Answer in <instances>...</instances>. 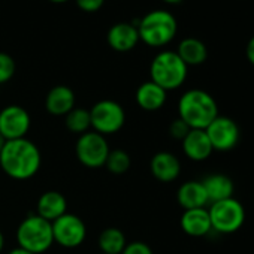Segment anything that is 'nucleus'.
<instances>
[{
	"label": "nucleus",
	"instance_id": "obj_16",
	"mask_svg": "<svg viewBox=\"0 0 254 254\" xmlns=\"http://www.w3.org/2000/svg\"><path fill=\"white\" fill-rule=\"evenodd\" d=\"M75 108V93L67 85L53 87L45 97V109L54 117H64Z\"/></svg>",
	"mask_w": 254,
	"mask_h": 254
},
{
	"label": "nucleus",
	"instance_id": "obj_19",
	"mask_svg": "<svg viewBox=\"0 0 254 254\" xmlns=\"http://www.w3.org/2000/svg\"><path fill=\"white\" fill-rule=\"evenodd\" d=\"M177 200L183 209L206 208L208 196L202 186V181H186L177 191Z\"/></svg>",
	"mask_w": 254,
	"mask_h": 254
},
{
	"label": "nucleus",
	"instance_id": "obj_12",
	"mask_svg": "<svg viewBox=\"0 0 254 254\" xmlns=\"http://www.w3.org/2000/svg\"><path fill=\"white\" fill-rule=\"evenodd\" d=\"M106 41L108 45L117 53L132 51L139 42L138 27L133 23H117L108 30Z\"/></svg>",
	"mask_w": 254,
	"mask_h": 254
},
{
	"label": "nucleus",
	"instance_id": "obj_29",
	"mask_svg": "<svg viewBox=\"0 0 254 254\" xmlns=\"http://www.w3.org/2000/svg\"><path fill=\"white\" fill-rule=\"evenodd\" d=\"M245 56H247V60L254 66V36L248 41L247 44V48H245Z\"/></svg>",
	"mask_w": 254,
	"mask_h": 254
},
{
	"label": "nucleus",
	"instance_id": "obj_6",
	"mask_svg": "<svg viewBox=\"0 0 254 254\" xmlns=\"http://www.w3.org/2000/svg\"><path fill=\"white\" fill-rule=\"evenodd\" d=\"M208 214L212 230L221 235L238 232L244 226L247 218L244 205L235 197L211 203L208 208Z\"/></svg>",
	"mask_w": 254,
	"mask_h": 254
},
{
	"label": "nucleus",
	"instance_id": "obj_28",
	"mask_svg": "<svg viewBox=\"0 0 254 254\" xmlns=\"http://www.w3.org/2000/svg\"><path fill=\"white\" fill-rule=\"evenodd\" d=\"M75 3L81 11L93 14V12H97L103 6L105 0H75Z\"/></svg>",
	"mask_w": 254,
	"mask_h": 254
},
{
	"label": "nucleus",
	"instance_id": "obj_26",
	"mask_svg": "<svg viewBox=\"0 0 254 254\" xmlns=\"http://www.w3.org/2000/svg\"><path fill=\"white\" fill-rule=\"evenodd\" d=\"M190 132V127L181 120V118H175L172 120V123L169 124V135L174 138V139H178V141H183L187 133Z\"/></svg>",
	"mask_w": 254,
	"mask_h": 254
},
{
	"label": "nucleus",
	"instance_id": "obj_30",
	"mask_svg": "<svg viewBox=\"0 0 254 254\" xmlns=\"http://www.w3.org/2000/svg\"><path fill=\"white\" fill-rule=\"evenodd\" d=\"M8 254H32V253H30V251H27V250H24V248L17 247V248H12Z\"/></svg>",
	"mask_w": 254,
	"mask_h": 254
},
{
	"label": "nucleus",
	"instance_id": "obj_22",
	"mask_svg": "<svg viewBox=\"0 0 254 254\" xmlns=\"http://www.w3.org/2000/svg\"><path fill=\"white\" fill-rule=\"evenodd\" d=\"M127 241L124 233L117 227H106L100 232L97 245L103 254H121Z\"/></svg>",
	"mask_w": 254,
	"mask_h": 254
},
{
	"label": "nucleus",
	"instance_id": "obj_17",
	"mask_svg": "<svg viewBox=\"0 0 254 254\" xmlns=\"http://www.w3.org/2000/svg\"><path fill=\"white\" fill-rule=\"evenodd\" d=\"M135 99L141 109L147 112H156L165 106L166 99H168V91L150 79V81L142 82L138 87Z\"/></svg>",
	"mask_w": 254,
	"mask_h": 254
},
{
	"label": "nucleus",
	"instance_id": "obj_10",
	"mask_svg": "<svg viewBox=\"0 0 254 254\" xmlns=\"http://www.w3.org/2000/svg\"><path fill=\"white\" fill-rule=\"evenodd\" d=\"M205 132L214 151H230L238 145L241 138V130L236 121L224 115H217Z\"/></svg>",
	"mask_w": 254,
	"mask_h": 254
},
{
	"label": "nucleus",
	"instance_id": "obj_2",
	"mask_svg": "<svg viewBox=\"0 0 254 254\" xmlns=\"http://www.w3.org/2000/svg\"><path fill=\"white\" fill-rule=\"evenodd\" d=\"M217 115L218 105L205 90H187L178 100V118H181L190 129L205 130Z\"/></svg>",
	"mask_w": 254,
	"mask_h": 254
},
{
	"label": "nucleus",
	"instance_id": "obj_25",
	"mask_svg": "<svg viewBox=\"0 0 254 254\" xmlns=\"http://www.w3.org/2000/svg\"><path fill=\"white\" fill-rule=\"evenodd\" d=\"M17 70L15 60L6 54V53H0V85L9 82Z\"/></svg>",
	"mask_w": 254,
	"mask_h": 254
},
{
	"label": "nucleus",
	"instance_id": "obj_31",
	"mask_svg": "<svg viewBox=\"0 0 254 254\" xmlns=\"http://www.w3.org/2000/svg\"><path fill=\"white\" fill-rule=\"evenodd\" d=\"M3 247H5V235L0 230V253L3 251Z\"/></svg>",
	"mask_w": 254,
	"mask_h": 254
},
{
	"label": "nucleus",
	"instance_id": "obj_34",
	"mask_svg": "<svg viewBox=\"0 0 254 254\" xmlns=\"http://www.w3.org/2000/svg\"><path fill=\"white\" fill-rule=\"evenodd\" d=\"M50 2H53V3H66V2H69V0H50Z\"/></svg>",
	"mask_w": 254,
	"mask_h": 254
},
{
	"label": "nucleus",
	"instance_id": "obj_5",
	"mask_svg": "<svg viewBox=\"0 0 254 254\" xmlns=\"http://www.w3.org/2000/svg\"><path fill=\"white\" fill-rule=\"evenodd\" d=\"M17 242L20 248H24L32 254L47 253L54 244L51 223L38 214L27 215L17 229Z\"/></svg>",
	"mask_w": 254,
	"mask_h": 254
},
{
	"label": "nucleus",
	"instance_id": "obj_18",
	"mask_svg": "<svg viewBox=\"0 0 254 254\" xmlns=\"http://www.w3.org/2000/svg\"><path fill=\"white\" fill-rule=\"evenodd\" d=\"M67 212V200L66 197L56 190H48L42 193L36 203V214L44 220L53 223L59 217Z\"/></svg>",
	"mask_w": 254,
	"mask_h": 254
},
{
	"label": "nucleus",
	"instance_id": "obj_21",
	"mask_svg": "<svg viewBox=\"0 0 254 254\" xmlns=\"http://www.w3.org/2000/svg\"><path fill=\"white\" fill-rule=\"evenodd\" d=\"M177 54L189 66H199L208 59L206 45L197 38H186L178 44Z\"/></svg>",
	"mask_w": 254,
	"mask_h": 254
},
{
	"label": "nucleus",
	"instance_id": "obj_23",
	"mask_svg": "<svg viewBox=\"0 0 254 254\" xmlns=\"http://www.w3.org/2000/svg\"><path fill=\"white\" fill-rule=\"evenodd\" d=\"M64 124L67 130L76 135H82L91 129V120H90V111L84 108H73L67 115H64Z\"/></svg>",
	"mask_w": 254,
	"mask_h": 254
},
{
	"label": "nucleus",
	"instance_id": "obj_14",
	"mask_svg": "<svg viewBox=\"0 0 254 254\" xmlns=\"http://www.w3.org/2000/svg\"><path fill=\"white\" fill-rule=\"evenodd\" d=\"M181 147L184 156L193 162H205L214 151L206 132L200 129H190L187 136L181 141Z\"/></svg>",
	"mask_w": 254,
	"mask_h": 254
},
{
	"label": "nucleus",
	"instance_id": "obj_32",
	"mask_svg": "<svg viewBox=\"0 0 254 254\" xmlns=\"http://www.w3.org/2000/svg\"><path fill=\"white\" fill-rule=\"evenodd\" d=\"M163 2L168 3V5H177V3L183 2V0H163Z\"/></svg>",
	"mask_w": 254,
	"mask_h": 254
},
{
	"label": "nucleus",
	"instance_id": "obj_35",
	"mask_svg": "<svg viewBox=\"0 0 254 254\" xmlns=\"http://www.w3.org/2000/svg\"><path fill=\"white\" fill-rule=\"evenodd\" d=\"M100 254H103V253H100Z\"/></svg>",
	"mask_w": 254,
	"mask_h": 254
},
{
	"label": "nucleus",
	"instance_id": "obj_24",
	"mask_svg": "<svg viewBox=\"0 0 254 254\" xmlns=\"http://www.w3.org/2000/svg\"><path fill=\"white\" fill-rule=\"evenodd\" d=\"M132 166V159L129 153L124 150H111L109 156L105 162V168L114 175H123Z\"/></svg>",
	"mask_w": 254,
	"mask_h": 254
},
{
	"label": "nucleus",
	"instance_id": "obj_11",
	"mask_svg": "<svg viewBox=\"0 0 254 254\" xmlns=\"http://www.w3.org/2000/svg\"><path fill=\"white\" fill-rule=\"evenodd\" d=\"M30 126V114L20 105H9L0 111V135L6 141L26 138Z\"/></svg>",
	"mask_w": 254,
	"mask_h": 254
},
{
	"label": "nucleus",
	"instance_id": "obj_20",
	"mask_svg": "<svg viewBox=\"0 0 254 254\" xmlns=\"http://www.w3.org/2000/svg\"><path fill=\"white\" fill-rule=\"evenodd\" d=\"M202 186L206 191L209 203L233 197L235 193V184L232 178L224 174H211L205 177L202 180Z\"/></svg>",
	"mask_w": 254,
	"mask_h": 254
},
{
	"label": "nucleus",
	"instance_id": "obj_15",
	"mask_svg": "<svg viewBox=\"0 0 254 254\" xmlns=\"http://www.w3.org/2000/svg\"><path fill=\"white\" fill-rule=\"evenodd\" d=\"M180 224L183 232L193 238H202L206 236L209 232H212L208 208L184 209L180 218Z\"/></svg>",
	"mask_w": 254,
	"mask_h": 254
},
{
	"label": "nucleus",
	"instance_id": "obj_33",
	"mask_svg": "<svg viewBox=\"0 0 254 254\" xmlns=\"http://www.w3.org/2000/svg\"><path fill=\"white\" fill-rule=\"evenodd\" d=\"M5 144H6V139L2 135H0V151H2V148L5 147Z\"/></svg>",
	"mask_w": 254,
	"mask_h": 254
},
{
	"label": "nucleus",
	"instance_id": "obj_7",
	"mask_svg": "<svg viewBox=\"0 0 254 254\" xmlns=\"http://www.w3.org/2000/svg\"><path fill=\"white\" fill-rule=\"evenodd\" d=\"M90 120L93 132L108 136L120 132L126 124L124 108L111 99L99 100L90 109Z\"/></svg>",
	"mask_w": 254,
	"mask_h": 254
},
{
	"label": "nucleus",
	"instance_id": "obj_8",
	"mask_svg": "<svg viewBox=\"0 0 254 254\" xmlns=\"http://www.w3.org/2000/svg\"><path fill=\"white\" fill-rule=\"evenodd\" d=\"M109 151L111 148L106 141V136L99 135L93 130L79 135L75 145V153L79 163L90 169H97L105 166Z\"/></svg>",
	"mask_w": 254,
	"mask_h": 254
},
{
	"label": "nucleus",
	"instance_id": "obj_9",
	"mask_svg": "<svg viewBox=\"0 0 254 254\" xmlns=\"http://www.w3.org/2000/svg\"><path fill=\"white\" fill-rule=\"evenodd\" d=\"M54 244L63 248H76L87 238V226L84 220L75 214H63L51 223Z\"/></svg>",
	"mask_w": 254,
	"mask_h": 254
},
{
	"label": "nucleus",
	"instance_id": "obj_1",
	"mask_svg": "<svg viewBox=\"0 0 254 254\" xmlns=\"http://www.w3.org/2000/svg\"><path fill=\"white\" fill-rule=\"evenodd\" d=\"M42 163V156L35 142L27 138L6 141L0 151V168L12 180L24 181L33 178Z\"/></svg>",
	"mask_w": 254,
	"mask_h": 254
},
{
	"label": "nucleus",
	"instance_id": "obj_13",
	"mask_svg": "<svg viewBox=\"0 0 254 254\" xmlns=\"http://www.w3.org/2000/svg\"><path fill=\"white\" fill-rule=\"evenodd\" d=\"M150 171L157 181L172 183L181 174V162L175 154L169 151H160L151 157Z\"/></svg>",
	"mask_w": 254,
	"mask_h": 254
},
{
	"label": "nucleus",
	"instance_id": "obj_27",
	"mask_svg": "<svg viewBox=\"0 0 254 254\" xmlns=\"http://www.w3.org/2000/svg\"><path fill=\"white\" fill-rule=\"evenodd\" d=\"M121 254H153V250L148 244L142 241H133V242L126 244Z\"/></svg>",
	"mask_w": 254,
	"mask_h": 254
},
{
	"label": "nucleus",
	"instance_id": "obj_4",
	"mask_svg": "<svg viewBox=\"0 0 254 254\" xmlns=\"http://www.w3.org/2000/svg\"><path fill=\"white\" fill-rule=\"evenodd\" d=\"M189 75L187 64L180 59L177 51H160L150 64V78L166 91L180 88Z\"/></svg>",
	"mask_w": 254,
	"mask_h": 254
},
{
	"label": "nucleus",
	"instance_id": "obj_3",
	"mask_svg": "<svg viewBox=\"0 0 254 254\" xmlns=\"http://www.w3.org/2000/svg\"><path fill=\"white\" fill-rule=\"evenodd\" d=\"M139 41L151 48H163L171 44L178 32V23L174 14L165 9H156L145 14L136 24Z\"/></svg>",
	"mask_w": 254,
	"mask_h": 254
}]
</instances>
